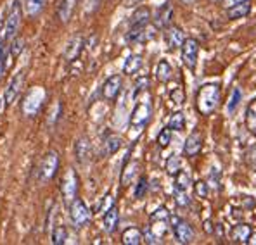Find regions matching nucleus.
<instances>
[{"label": "nucleus", "instance_id": "obj_49", "mask_svg": "<svg viewBox=\"0 0 256 245\" xmlns=\"http://www.w3.org/2000/svg\"><path fill=\"white\" fill-rule=\"evenodd\" d=\"M248 244H250V245H256V235H253V233H251V237L248 239Z\"/></svg>", "mask_w": 256, "mask_h": 245}, {"label": "nucleus", "instance_id": "obj_9", "mask_svg": "<svg viewBox=\"0 0 256 245\" xmlns=\"http://www.w3.org/2000/svg\"><path fill=\"white\" fill-rule=\"evenodd\" d=\"M173 235L178 244H190L194 240V230L187 221H182L178 218H173Z\"/></svg>", "mask_w": 256, "mask_h": 245}, {"label": "nucleus", "instance_id": "obj_29", "mask_svg": "<svg viewBox=\"0 0 256 245\" xmlns=\"http://www.w3.org/2000/svg\"><path fill=\"white\" fill-rule=\"evenodd\" d=\"M190 187V175L187 171H182L180 169L175 175V190H189Z\"/></svg>", "mask_w": 256, "mask_h": 245}, {"label": "nucleus", "instance_id": "obj_20", "mask_svg": "<svg viewBox=\"0 0 256 245\" xmlns=\"http://www.w3.org/2000/svg\"><path fill=\"white\" fill-rule=\"evenodd\" d=\"M137 169H138V163L137 161H126L125 166H123V173H122V185L123 187H128L134 178L137 176Z\"/></svg>", "mask_w": 256, "mask_h": 245}, {"label": "nucleus", "instance_id": "obj_31", "mask_svg": "<svg viewBox=\"0 0 256 245\" xmlns=\"http://www.w3.org/2000/svg\"><path fill=\"white\" fill-rule=\"evenodd\" d=\"M12 54L9 52V47H6L2 50V54H0V80L4 78V74L7 73V69H9L10 62H12Z\"/></svg>", "mask_w": 256, "mask_h": 245}, {"label": "nucleus", "instance_id": "obj_50", "mask_svg": "<svg viewBox=\"0 0 256 245\" xmlns=\"http://www.w3.org/2000/svg\"><path fill=\"white\" fill-rule=\"evenodd\" d=\"M137 2H140V0H126V7H132V5H135Z\"/></svg>", "mask_w": 256, "mask_h": 245}, {"label": "nucleus", "instance_id": "obj_3", "mask_svg": "<svg viewBox=\"0 0 256 245\" xmlns=\"http://www.w3.org/2000/svg\"><path fill=\"white\" fill-rule=\"evenodd\" d=\"M21 17H22L21 3H20V0H14L9 12H7L6 26H4V40H12L14 36H16L18 29H20V24H21Z\"/></svg>", "mask_w": 256, "mask_h": 245}, {"label": "nucleus", "instance_id": "obj_51", "mask_svg": "<svg viewBox=\"0 0 256 245\" xmlns=\"http://www.w3.org/2000/svg\"><path fill=\"white\" fill-rule=\"evenodd\" d=\"M4 48H6V47H4V40H0V54H2Z\"/></svg>", "mask_w": 256, "mask_h": 245}, {"label": "nucleus", "instance_id": "obj_8", "mask_svg": "<svg viewBox=\"0 0 256 245\" xmlns=\"http://www.w3.org/2000/svg\"><path fill=\"white\" fill-rule=\"evenodd\" d=\"M180 48H182V62L186 64L189 69H196V64H198V55H199L198 40L186 38Z\"/></svg>", "mask_w": 256, "mask_h": 245}, {"label": "nucleus", "instance_id": "obj_16", "mask_svg": "<svg viewBox=\"0 0 256 245\" xmlns=\"http://www.w3.org/2000/svg\"><path fill=\"white\" fill-rule=\"evenodd\" d=\"M172 19H173V7L170 3H164V5H161L158 9L154 22H156V28L166 29L168 26H172Z\"/></svg>", "mask_w": 256, "mask_h": 245}, {"label": "nucleus", "instance_id": "obj_23", "mask_svg": "<svg viewBox=\"0 0 256 245\" xmlns=\"http://www.w3.org/2000/svg\"><path fill=\"white\" fill-rule=\"evenodd\" d=\"M251 12V3L248 2H242V3H237L234 7H228L227 9V16L228 19H237V17H244Z\"/></svg>", "mask_w": 256, "mask_h": 245}, {"label": "nucleus", "instance_id": "obj_52", "mask_svg": "<svg viewBox=\"0 0 256 245\" xmlns=\"http://www.w3.org/2000/svg\"><path fill=\"white\" fill-rule=\"evenodd\" d=\"M182 2H184V3H194L196 0H182Z\"/></svg>", "mask_w": 256, "mask_h": 245}, {"label": "nucleus", "instance_id": "obj_34", "mask_svg": "<svg viewBox=\"0 0 256 245\" xmlns=\"http://www.w3.org/2000/svg\"><path fill=\"white\" fill-rule=\"evenodd\" d=\"M240 100H242V92H240V88H234V90H232V97H230V100H228V105H227L228 114H234Z\"/></svg>", "mask_w": 256, "mask_h": 245}, {"label": "nucleus", "instance_id": "obj_12", "mask_svg": "<svg viewBox=\"0 0 256 245\" xmlns=\"http://www.w3.org/2000/svg\"><path fill=\"white\" fill-rule=\"evenodd\" d=\"M84 47H85L84 36L74 35L73 38L68 41V45H66V52H64V57H66V61L68 62L76 61V59L80 57V54H82V50H84Z\"/></svg>", "mask_w": 256, "mask_h": 245}, {"label": "nucleus", "instance_id": "obj_45", "mask_svg": "<svg viewBox=\"0 0 256 245\" xmlns=\"http://www.w3.org/2000/svg\"><path fill=\"white\" fill-rule=\"evenodd\" d=\"M142 237H144V242H146V244H149V245H156V244H160V237L154 235V233L150 232V230H148V232L142 233Z\"/></svg>", "mask_w": 256, "mask_h": 245}, {"label": "nucleus", "instance_id": "obj_1", "mask_svg": "<svg viewBox=\"0 0 256 245\" xmlns=\"http://www.w3.org/2000/svg\"><path fill=\"white\" fill-rule=\"evenodd\" d=\"M222 100V90L218 83H206L198 90L196 95V107L202 116H212L218 109Z\"/></svg>", "mask_w": 256, "mask_h": 245}, {"label": "nucleus", "instance_id": "obj_42", "mask_svg": "<svg viewBox=\"0 0 256 245\" xmlns=\"http://www.w3.org/2000/svg\"><path fill=\"white\" fill-rule=\"evenodd\" d=\"M175 201L180 207H187L190 204L189 194H187L186 190H175Z\"/></svg>", "mask_w": 256, "mask_h": 245}, {"label": "nucleus", "instance_id": "obj_37", "mask_svg": "<svg viewBox=\"0 0 256 245\" xmlns=\"http://www.w3.org/2000/svg\"><path fill=\"white\" fill-rule=\"evenodd\" d=\"M244 161H246V164L250 166L253 171H256V145H251L250 149L246 150V154H244Z\"/></svg>", "mask_w": 256, "mask_h": 245}, {"label": "nucleus", "instance_id": "obj_7", "mask_svg": "<svg viewBox=\"0 0 256 245\" xmlns=\"http://www.w3.org/2000/svg\"><path fill=\"white\" fill-rule=\"evenodd\" d=\"M61 194L64 197V201L70 204L73 199H76L78 194V176L74 169H68L62 176V182H61Z\"/></svg>", "mask_w": 256, "mask_h": 245}, {"label": "nucleus", "instance_id": "obj_30", "mask_svg": "<svg viewBox=\"0 0 256 245\" xmlns=\"http://www.w3.org/2000/svg\"><path fill=\"white\" fill-rule=\"evenodd\" d=\"M168 128L172 131H182L186 128V116L182 112H173L170 121H168Z\"/></svg>", "mask_w": 256, "mask_h": 245}, {"label": "nucleus", "instance_id": "obj_44", "mask_svg": "<svg viewBox=\"0 0 256 245\" xmlns=\"http://www.w3.org/2000/svg\"><path fill=\"white\" fill-rule=\"evenodd\" d=\"M149 88V78L148 76H142L138 78L137 83H135V95H138L140 92H144V90Z\"/></svg>", "mask_w": 256, "mask_h": 245}, {"label": "nucleus", "instance_id": "obj_6", "mask_svg": "<svg viewBox=\"0 0 256 245\" xmlns=\"http://www.w3.org/2000/svg\"><path fill=\"white\" fill-rule=\"evenodd\" d=\"M58 169H59V154L50 150V152L45 154L42 157V161H40V168H38L40 180H44V182L52 180L56 176V173H58Z\"/></svg>", "mask_w": 256, "mask_h": 245}, {"label": "nucleus", "instance_id": "obj_13", "mask_svg": "<svg viewBox=\"0 0 256 245\" xmlns=\"http://www.w3.org/2000/svg\"><path fill=\"white\" fill-rule=\"evenodd\" d=\"M201 149H202L201 131H192L189 137H187L186 143H184V154H186V157H194L201 152Z\"/></svg>", "mask_w": 256, "mask_h": 245}, {"label": "nucleus", "instance_id": "obj_14", "mask_svg": "<svg viewBox=\"0 0 256 245\" xmlns=\"http://www.w3.org/2000/svg\"><path fill=\"white\" fill-rule=\"evenodd\" d=\"M164 40H166V45L170 50H175V48H180L186 40V35H184L182 28L178 26H168L166 33H164Z\"/></svg>", "mask_w": 256, "mask_h": 245}, {"label": "nucleus", "instance_id": "obj_22", "mask_svg": "<svg viewBox=\"0 0 256 245\" xmlns=\"http://www.w3.org/2000/svg\"><path fill=\"white\" fill-rule=\"evenodd\" d=\"M74 5H76V0H61L58 7V17L61 19V22H68L71 19Z\"/></svg>", "mask_w": 256, "mask_h": 245}, {"label": "nucleus", "instance_id": "obj_41", "mask_svg": "<svg viewBox=\"0 0 256 245\" xmlns=\"http://www.w3.org/2000/svg\"><path fill=\"white\" fill-rule=\"evenodd\" d=\"M112 206H114V197H112L111 194H108L106 197L100 201V204L97 206V213H106V211L111 209Z\"/></svg>", "mask_w": 256, "mask_h": 245}, {"label": "nucleus", "instance_id": "obj_43", "mask_svg": "<svg viewBox=\"0 0 256 245\" xmlns=\"http://www.w3.org/2000/svg\"><path fill=\"white\" fill-rule=\"evenodd\" d=\"M168 218H170V213H168L166 207H160V209H156L152 213V216H150V221H161V220L166 221Z\"/></svg>", "mask_w": 256, "mask_h": 245}, {"label": "nucleus", "instance_id": "obj_24", "mask_svg": "<svg viewBox=\"0 0 256 245\" xmlns=\"http://www.w3.org/2000/svg\"><path fill=\"white\" fill-rule=\"evenodd\" d=\"M172 74H173V71H172L170 62H168V61H160V62H158V66H156V78H158V81L168 83V81L172 80Z\"/></svg>", "mask_w": 256, "mask_h": 245}, {"label": "nucleus", "instance_id": "obj_27", "mask_svg": "<svg viewBox=\"0 0 256 245\" xmlns=\"http://www.w3.org/2000/svg\"><path fill=\"white\" fill-rule=\"evenodd\" d=\"M246 128L250 130V133L256 135V99L248 105L246 111Z\"/></svg>", "mask_w": 256, "mask_h": 245}, {"label": "nucleus", "instance_id": "obj_33", "mask_svg": "<svg viewBox=\"0 0 256 245\" xmlns=\"http://www.w3.org/2000/svg\"><path fill=\"white\" fill-rule=\"evenodd\" d=\"M182 169V161H180V157L178 156H170L168 157V161H166V173L168 175H172V176H175L176 173Z\"/></svg>", "mask_w": 256, "mask_h": 245}, {"label": "nucleus", "instance_id": "obj_15", "mask_svg": "<svg viewBox=\"0 0 256 245\" xmlns=\"http://www.w3.org/2000/svg\"><path fill=\"white\" fill-rule=\"evenodd\" d=\"M74 154H76V159L80 164H86L92 157V145H90V140L86 137L78 138L76 143H74Z\"/></svg>", "mask_w": 256, "mask_h": 245}, {"label": "nucleus", "instance_id": "obj_28", "mask_svg": "<svg viewBox=\"0 0 256 245\" xmlns=\"http://www.w3.org/2000/svg\"><path fill=\"white\" fill-rule=\"evenodd\" d=\"M142 67V57L140 55H130V57L125 61V66H123V71L125 74H135L138 69Z\"/></svg>", "mask_w": 256, "mask_h": 245}, {"label": "nucleus", "instance_id": "obj_17", "mask_svg": "<svg viewBox=\"0 0 256 245\" xmlns=\"http://www.w3.org/2000/svg\"><path fill=\"white\" fill-rule=\"evenodd\" d=\"M150 21V9L146 5H140L130 17V26H138V28H146Z\"/></svg>", "mask_w": 256, "mask_h": 245}, {"label": "nucleus", "instance_id": "obj_26", "mask_svg": "<svg viewBox=\"0 0 256 245\" xmlns=\"http://www.w3.org/2000/svg\"><path fill=\"white\" fill-rule=\"evenodd\" d=\"M45 3H47V0H24V12L32 17L38 16L44 10Z\"/></svg>", "mask_w": 256, "mask_h": 245}, {"label": "nucleus", "instance_id": "obj_18", "mask_svg": "<svg viewBox=\"0 0 256 245\" xmlns=\"http://www.w3.org/2000/svg\"><path fill=\"white\" fill-rule=\"evenodd\" d=\"M118 221H120V213H118V209L112 206L111 209L104 213V220H102L104 232H106V233H114V230L118 228Z\"/></svg>", "mask_w": 256, "mask_h": 245}, {"label": "nucleus", "instance_id": "obj_4", "mask_svg": "<svg viewBox=\"0 0 256 245\" xmlns=\"http://www.w3.org/2000/svg\"><path fill=\"white\" fill-rule=\"evenodd\" d=\"M150 116H152V104H150L149 100L138 102L130 116V126L134 128L135 131H140L142 128L149 123Z\"/></svg>", "mask_w": 256, "mask_h": 245}, {"label": "nucleus", "instance_id": "obj_21", "mask_svg": "<svg viewBox=\"0 0 256 245\" xmlns=\"http://www.w3.org/2000/svg\"><path fill=\"white\" fill-rule=\"evenodd\" d=\"M122 242L125 245H138V244L144 242V237H142L140 230L135 228V226H132V228H126L125 232H123Z\"/></svg>", "mask_w": 256, "mask_h": 245}, {"label": "nucleus", "instance_id": "obj_40", "mask_svg": "<svg viewBox=\"0 0 256 245\" xmlns=\"http://www.w3.org/2000/svg\"><path fill=\"white\" fill-rule=\"evenodd\" d=\"M194 192H196V195H198L199 199H206V197H208V192H210L208 183L202 182V180L196 182V183H194Z\"/></svg>", "mask_w": 256, "mask_h": 245}, {"label": "nucleus", "instance_id": "obj_19", "mask_svg": "<svg viewBox=\"0 0 256 245\" xmlns=\"http://www.w3.org/2000/svg\"><path fill=\"white\" fill-rule=\"evenodd\" d=\"M251 237V226L250 225H236L232 228V233H230V239L234 244H248V239Z\"/></svg>", "mask_w": 256, "mask_h": 245}, {"label": "nucleus", "instance_id": "obj_47", "mask_svg": "<svg viewBox=\"0 0 256 245\" xmlns=\"http://www.w3.org/2000/svg\"><path fill=\"white\" fill-rule=\"evenodd\" d=\"M242 2H246V0H224V7L225 9H228V7H234V5H237V3H242Z\"/></svg>", "mask_w": 256, "mask_h": 245}, {"label": "nucleus", "instance_id": "obj_46", "mask_svg": "<svg viewBox=\"0 0 256 245\" xmlns=\"http://www.w3.org/2000/svg\"><path fill=\"white\" fill-rule=\"evenodd\" d=\"M210 182L214 183L213 187H216V188H218V185H220V175H218V171L214 168L212 169V176H210Z\"/></svg>", "mask_w": 256, "mask_h": 245}, {"label": "nucleus", "instance_id": "obj_5", "mask_svg": "<svg viewBox=\"0 0 256 245\" xmlns=\"http://www.w3.org/2000/svg\"><path fill=\"white\" fill-rule=\"evenodd\" d=\"M70 218L71 223L74 225V228H82V226L88 225L92 214H90L88 207H86V204L82 199H73L70 202Z\"/></svg>", "mask_w": 256, "mask_h": 245}, {"label": "nucleus", "instance_id": "obj_48", "mask_svg": "<svg viewBox=\"0 0 256 245\" xmlns=\"http://www.w3.org/2000/svg\"><path fill=\"white\" fill-rule=\"evenodd\" d=\"M204 232H206V233H213V232H214L212 221H204Z\"/></svg>", "mask_w": 256, "mask_h": 245}, {"label": "nucleus", "instance_id": "obj_11", "mask_svg": "<svg viewBox=\"0 0 256 245\" xmlns=\"http://www.w3.org/2000/svg\"><path fill=\"white\" fill-rule=\"evenodd\" d=\"M122 86H123V80L120 74H112L109 76L102 85V97L106 100H114L116 97L120 95L122 92Z\"/></svg>", "mask_w": 256, "mask_h": 245}, {"label": "nucleus", "instance_id": "obj_25", "mask_svg": "<svg viewBox=\"0 0 256 245\" xmlns=\"http://www.w3.org/2000/svg\"><path fill=\"white\" fill-rule=\"evenodd\" d=\"M122 137H118V135L114 133H108L106 138H104V145H106V152L109 156H112V154H116L120 149H122Z\"/></svg>", "mask_w": 256, "mask_h": 245}, {"label": "nucleus", "instance_id": "obj_10", "mask_svg": "<svg viewBox=\"0 0 256 245\" xmlns=\"http://www.w3.org/2000/svg\"><path fill=\"white\" fill-rule=\"evenodd\" d=\"M22 83H24V73H18L12 76V80L7 85L6 88V95H4V100H6V105H12L14 100L20 97L21 88H22Z\"/></svg>", "mask_w": 256, "mask_h": 245}, {"label": "nucleus", "instance_id": "obj_32", "mask_svg": "<svg viewBox=\"0 0 256 245\" xmlns=\"http://www.w3.org/2000/svg\"><path fill=\"white\" fill-rule=\"evenodd\" d=\"M68 242V230L66 226H56L52 232V244L54 245H64Z\"/></svg>", "mask_w": 256, "mask_h": 245}, {"label": "nucleus", "instance_id": "obj_53", "mask_svg": "<svg viewBox=\"0 0 256 245\" xmlns=\"http://www.w3.org/2000/svg\"><path fill=\"white\" fill-rule=\"evenodd\" d=\"M210 2H214V3H216V2H224V0H210Z\"/></svg>", "mask_w": 256, "mask_h": 245}, {"label": "nucleus", "instance_id": "obj_38", "mask_svg": "<svg viewBox=\"0 0 256 245\" xmlns=\"http://www.w3.org/2000/svg\"><path fill=\"white\" fill-rule=\"evenodd\" d=\"M149 190V182L146 176H140L138 178V183H137V188H135V197L137 199H142L146 195V192Z\"/></svg>", "mask_w": 256, "mask_h": 245}, {"label": "nucleus", "instance_id": "obj_2", "mask_svg": "<svg viewBox=\"0 0 256 245\" xmlns=\"http://www.w3.org/2000/svg\"><path fill=\"white\" fill-rule=\"evenodd\" d=\"M45 99H47V92H45L44 86H40V85L32 86V88L28 90V93L24 95V99H22V104H21L22 114L28 116V118L36 116L40 112V109H42Z\"/></svg>", "mask_w": 256, "mask_h": 245}, {"label": "nucleus", "instance_id": "obj_36", "mask_svg": "<svg viewBox=\"0 0 256 245\" xmlns=\"http://www.w3.org/2000/svg\"><path fill=\"white\" fill-rule=\"evenodd\" d=\"M170 142H172V130L166 126L160 131V135H158V145H160L161 149H164V147L170 145Z\"/></svg>", "mask_w": 256, "mask_h": 245}, {"label": "nucleus", "instance_id": "obj_35", "mask_svg": "<svg viewBox=\"0 0 256 245\" xmlns=\"http://www.w3.org/2000/svg\"><path fill=\"white\" fill-rule=\"evenodd\" d=\"M22 48H24V40H22L21 36H14L12 41H10V45H9V52L12 54L14 59H16L18 55L21 54Z\"/></svg>", "mask_w": 256, "mask_h": 245}, {"label": "nucleus", "instance_id": "obj_39", "mask_svg": "<svg viewBox=\"0 0 256 245\" xmlns=\"http://www.w3.org/2000/svg\"><path fill=\"white\" fill-rule=\"evenodd\" d=\"M170 99L175 105H182L186 102V93H184V90L180 86H176V88H173L170 92Z\"/></svg>", "mask_w": 256, "mask_h": 245}]
</instances>
